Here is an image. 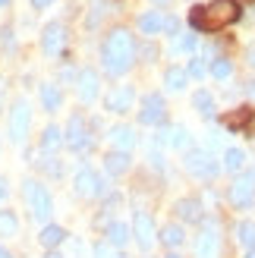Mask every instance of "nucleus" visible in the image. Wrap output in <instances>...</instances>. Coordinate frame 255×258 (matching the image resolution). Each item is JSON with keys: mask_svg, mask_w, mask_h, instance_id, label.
<instances>
[{"mask_svg": "<svg viewBox=\"0 0 255 258\" xmlns=\"http://www.w3.org/2000/svg\"><path fill=\"white\" fill-rule=\"evenodd\" d=\"M101 60H104V70L110 76H123L126 70L133 67V60H136V41H133L130 29H113L107 35L104 47H101Z\"/></svg>", "mask_w": 255, "mask_h": 258, "instance_id": "nucleus-1", "label": "nucleus"}, {"mask_svg": "<svg viewBox=\"0 0 255 258\" xmlns=\"http://www.w3.org/2000/svg\"><path fill=\"white\" fill-rule=\"evenodd\" d=\"M236 19H239L236 0H211L208 7H193V13H189V25L196 32H214L224 25H233Z\"/></svg>", "mask_w": 255, "mask_h": 258, "instance_id": "nucleus-2", "label": "nucleus"}, {"mask_svg": "<svg viewBox=\"0 0 255 258\" xmlns=\"http://www.w3.org/2000/svg\"><path fill=\"white\" fill-rule=\"evenodd\" d=\"M25 199L32 205V217L35 221H47L54 214V202H50V192L38 183V179H25Z\"/></svg>", "mask_w": 255, "mask_h": 258, "instance_id": "nucleus-3", "label": "nucleus"}, {"mask_svg": "<svg viewBox=\"0 0 255 258\" xmlns=\"http://www.w3.org/2000/svg\"><path fill=\"white\" fill-rule=\"evenodd\" d=\"M186 170L199 176V179H214L221 173V164L211 158L208 151H202V148H193V151H186Z\"/></svg>", "mask_w": 255, "mask_h": 258, "instance_id": "nucleus-4", "label": "nucleus"}, {"mask_svg": "<svg viewBox=\"0 0 255 258\" xmlns=\"http://www.w3.org/2000/svg\"><path fill=\"white\" fill-rule=\"evenodd\" d=\"M29 123H32V110L25 101H16L10 110V139H13V145H22L25 136H29Z\"/></svg>", "mask_w": 255, "mask_h": 258, "instance_id": "nucleus-5", "label": "nucleus"}, {"mask_svg": "<svg viewBox=\"0 0 255 258\" xmlns=\"http://www.w3.org/2000/svg\"><path fill=\"white\" fill-rule=\"evenodd\" d=\"M76 192H79L82 199H98V196L107 192V186H104V179H101L92 167H82V170L76 173Z\"/></svg>", "mask_w": 255, "mask_h": 258, "instance_id": "nucleus-6", "label": "nucleus"}, {"mask_svg": "<svg viewBox=\"0 0 255 258\" xmlns=\"http://www.w3.org/2000/svg\"><path fill=\"white\" fill-rule=\"evenodd\" d=\"M230 202L236 205V208H249V205L255 202V173H243V176L233 179Z\"/></svg>", "mask_w": 255, "mask_h": 258, "instance_id": "nucleus-7", "label": "nucleus"}, {"mask_svg": "<svg viewBox=\"0 0 255 258\" xmlns=\"http://www.w3.org/2000/svg\"><path fill=\"white\" fill-rule=\"evenodd\" d=\"M63 142H67V148H70V151H85L88 145H92V139H88V123L79 117V113H76V117L70 120Z\"/></svg>", "mask_w": 255, "mask_h": 258, "instance_id": "nucleus-8", "label": "nucleus"}, {"mask_svg": "<svg viewBox=\"0 0 255 258\" xmlns=\"http://www.w3.org/2000/svg\"><path fill=\"white\" fill-rule=\"evenodd\" d=\"M41 47H44L47 57L63 54V47H67V29H63L60 22H50L44 29V35H41Z\"/></svg>", "mask_w": 255, "mask_h": 258, "instance_id": "nucleus-9", "label": "nucleus"}, {"mask_svg": "<svg viewBox=\"0 0 255 258\" xmlns=\"http://www.w3.org/2000/svg\"><path fill=\"white\" fill-rule=\"evenodd\" d=\"M164 98L161 95H145L142 98V110H139V120H142L145 126H158L164 123Z\"/></svg>", "mask_w": 255, "mask_h": 258, "instance_id": "nucleus-10", "label": "nucleus"}, {"mask_svg": "<svg viewBox=\"0 0 255 258\" xmlns=\"http://www.w3.org/2000/svg\"><path fill=\"white\" fill-rule=\"evenodd\" d=\"M205 224V230H202V236H199V242H196V255L199 258H214L218 255V224L211 221H202Z\"/></svg>", "mask_w": 255, "mask_h": 258, "instance_id": "nucleus-11", "label": "nucleus"}, {"mask_svg": "<svg viewBox=\"0 0 255 258\" xmlns=\"http://www.w3.org/2000/svg\"><path fill=\"white\" fill-rule=\"evenodd\" d=\"M133 236L139 242V249H151V242H155V224H151V214L145 211H139L136 214V221H133Z\"/></svg>", "mask_w": 255, "mask_h": 258, "instance_id": "nucleus-12", "label": "nucleus"}, {"mask_svg": "<svg viewBox=\"0 0 255 258\" xmlns=\"http://www.w3.org/2000/svg\"><path fill=\"white\" fill-rule=\"evenodd\" d=\"M98 85H101V79H98L95 70H82L79 76H76V92H79V98L85 101V104L98 98Z\"/></svg>", "mask_w": 255, "mask_h": 258, "instance_id": "nucleus-13", "label": "nucleus"}, {"mask_svg": "<svg viewBox=\"0 0 255 258\" xmlns=\"http://www.w3.org/2000/svg\"><path fill=\"white\" fill-rule=\"evenodd\" d=\"M133 101H136L133 85H120V88H113V92L107 95V110L126 113V110H133Z\"/></svg>", "mask_w": 255, "mask_h": 258, "instance_id": "nucleus-14", "label": "nucleus"}, {"mask_svg": "<svg viewBox=\"0 0 255 258\" xmlns=\"http://www.w3.org/2000/svg\"><path fill=\"white\" fill-rule=\"evenodd\" d=\"M158 145H170V148H186L189 145V133L183 126H167L158 133Z\"/></svg>", "mask_w": 255, "mask_h": 258, "instance_id": "nucleus-15", "label": "nucleus"}, {"mask_svg": "<svg viewBox=\"0 0 255 258\" xmlns=\"http://www.w3.org/2000/svg\"><path fill=\"white\" fill-rule=\"evenodd\" d=\"M176 214H180L183 221H193V224L205 221V214H202V202H199V199H180V202H176Z\"/></svg>", "mask_w": 255, "mask_h": 258, "instance_id": "nucleus-16", "label": "nucleus"}, {"mask_svg": "<svg viewBox=\"0 0 255 258\" xmlns=\"http://www.w3.org/2000/svg\"><path fill=\"white\" fill-rule=\"evenodd\" d=\"M110 142H113V151H130L136 145V133L130 126H113L110 129Z\"/></svg>", "mask_w": 255, "mask_h": 258, "instance_id": "nucleus-17", "label": "nucleus"}, {"mask_svg": "<svg viewBox=\"0 0 255 258\" xmlns=\"http://www.w3.org/2000/svg\"><path fill=\"white\" fill-rule=\"evenodd\" d=\"M104 170H107L110 176L126 173V170H130V154H126V151H110L107 158H104Z\"/></svg>", "mask_w": 255, "mask_h": 258, "instance_id": "nucleus-18", "label": "nucleus"}, {"mask_svg": "<svg viewBox=\"0 0 255 258\" xmlns=\"http://www.w3.org/2000/svg\"><path fill=\"white\" fill-rule=\"evenodd\" d=\"M41 104H44V110H47V113L60 110L63 95H60V88H57L54 82H44V85H41Z\"/></svg>", "mask_w": 255, "mask_h": 258, "instance_id": "nucleus-19", "label": "nucleus"}, {"mask_svg": "<svg viewBox=\"0 0 255 258\" xmlns=\"http://www.w3.org/2000/svg\"><path fill=\"white\" fill-rule=\"evenodd\" d=\"M38 239H41V246L50 252V249H57L60 242L67 239V230H63V227H57V224H47V227L41 230V236H38Z\"/></svg>", "mask_w": 255, "mask_h": 258, "instance_id": "nucleus-20", "label": "nucleus"}, {"mask_svg": "<svg viewBox=\"0 0 255 258\" xmlns=\"http://www.w3.org/2000/svg\"><path fill=\"white\" fill-rule=\"evenodd\" d=\"M107 242H110L113 249L126 246V242H130V227H126V224H120V221L107 224Z\"/></svg>", "mask_w": 255, "mask_h": 258, "instance_id": "nucleus-21", "label": "nucleus"}, {"mask_svg": "<svg viewBox=\"0 0 255 258\" xmlns=\"http://www.w3.org/2000/svg\"><path fill=\"white\" fill-rule=\"evenodd\" d=\"M252 107H239V110H233V113H227V117L221 120L227 129H246L249 126V120H252Z\"/></svg>", "mask_w": 255, "mask_h": 258, "instance_id": "nucleus-22", "label": "nucleus"}, {"mask_svg": "<svg viewBox=\"0 0 255 258\" xmlns=\"http://www.w3.org/2000/svg\"><path fill=\"white\" fill-rule=\"evenodd\" d=\"M193 107H196L205 120L214 117V98H211L208 92H196V95H193Z\"/></svg>", "mask_w": 255, "mask_h": 258, "instance_id": "nucleus-23", "label": "nucleus"}, {"mask_svg": "<svg viewBox=\"0 0 255 258\" xmlns=\"http://www.w3.org/2000/svg\"><path fill=\"white\" fill-rule=\"evenodd\" d=\"M139 29H142V35H155L164 29V16L161 13H145V16H139Z\"/></svg>", "mask_w": 255, "mask_h": 258, "instance_id": "nucleus-24", "label": "nucleus"}, {"mask_svg": "<svg viewBox=\"0 0 255 258\" xmlns=\"http://www.w3.org/2000/svg\"><path fill=\"white\" fill-rule=\"evenodd\" d=\"M186 79H189L186 70H176V67H170L167 73H164V85H167L170 92H183V88H186Z\"/></svg>", "mask_w": 255, "mask_h": 258, "instance_id": "nucleus-25", "label": "nucleus"}, {"mask_svg": "<svg viewBox=\"0 0 255 258\" xmlns=\"http://www.w3.org/2000/svg\"><path fill=\"white\" fill-rule=\"evenodd\" d=\"M224 167H227V170H233V173H239V170L246 167V151H243V148H227Z\"/></svg>", "mask_w": 255, "mask_h": 258, "instance_id": "nucleus-26", "label": "nucleus"}, {"mask_svg": "<svg viewBox=\"0 0 255 258\" xmlns=\"http://www.w3.org/2000/svg\"><path fill=\"white\" fill-rule=\"evenodd\" d=\"M63 145V133H60V126H47L44 133H41V148L44 151H57Z\"/></svg>", "mask_w": 255, "mask_h": 258, "instance_id": "nucleus-27", "label": "nucleus"}, {"mask_svg": "<svg viewBox=\"0 0 255 258\" xmlns=\"http://www.w3.org/2000/svg\"><path fill=\"white\" fill-rule=\"evenodd\" d=\"M183 239H186V233H183V227H176V224H167L161 230V242L164 246H183Z\"/></svg>", "mask_w": 255, "mask_h": 258, "instance_id": "nucleus-28", "label": "nucleus"}, {"mask_svg": "<svg viewBox=\"0 0 255 258\" xmlns=\"http://www.w3.org/2000/svg\"><path fill=\"white\" fill-rule=\"evenodd\" d=\"M236 239H239V246L255 249V224L252 221H243V224L236 227Z\"/></svg>", "mask_w": 255, "mask_h": 258, "instance_id": "nucleus-29", "label": "nucleus"}, {"mask_svg": "<svg viewBox=\"0 0 255 258\" xmlns=\"http://www.w3.org/2000/svg\"><path fill=\"white\" fill-rule=\"evenodd\" d=\"M19 230V221L13 211H0V236H16Z\"/></svg>", "mask_w": 255, "mask_h": 258, "instance_id": "nucleus-30", "label": "nucleus"}, {"mask_svg": "<svg viewBox=\"0 0 255 258\" xmlns=\"http://www.w3.org/2000/svg\"><path fill=\"white\" fill-rule=\"evenodd\" d=\"M101 16H104V0H92V13H88V29H95V25L101 22Z\"/></svg>", "mask_w": 255, "mask_h": 258, "instance_id": "nucleus-31", "label": "nucleus"}, {"mask_svg": "<svg viewBox=\"0 0 255 258\" xmlns=\"http://www.w3.org/2000/svg\"><path fill=\"white\" fill-rule=\"evenodd\" d=\"M230 73H233L230 60H214V63H211V76H214V79H227Z\"/></svg>", "mask_w": 255, "mask_h": 258, "instance_id": "nucleus-32", "label": "nucleus"}, {"mask_svg": "<svg viewBox=\"0 0 255 258\" xmlns=\"http://www.w3.org/2000/svg\"><path fill=\"white\" fill-rule=\"evenodd\" d=\"M95 258H123V255H120V249H113L110 242H98V246H95Z\"/></svg>", "mask_w": 255, "mask_h": 258, "instance_id": "nucleus-33", "label": "nucleus"}, {"mask_svg": "<svg viewBox=\"0 0 255 258\" xmlns=\"http://www.w3.org/2000/svg\"><path fill=\"white\" fill-rule=\"evenodd\" d=\"M196 44H199L196 32H186V35H183V38H180V41H176L173 47H176V50H196Z\"/></svg>", "mask_w": 255, "mask_h": 258, "instance_id": "nucleus-34", "label": "nucleus"}, {"mask_svg": "<svg viewBox=\"0 0 255 258\" xmlns=\"http://www.w3.org/2000/svg\"><path fill=\"white\" fill-rule=\"evenodd\" d=\"M186 76H193V79H202V76H205V63H202L199 57H193V60H189V67H186Z\"/></svg>", "mask_w": 255, "mask_h": 258, "instance_id": "nucleus-35", "label": "nucleus"}, {"mask_svg": "<svg viewBox=\"0 0 255 258\" xmlns=\"http://www.w3.org/2000/svg\"><path fill=\"white\" fill-rule=\"evenodd\" d=\"M176 29H180V22H176L173 16H167V19H164V29H161V32H167V35H176Z\"/></svg>", "mask_w": 255, "mask_h": 258, "instance_id": "nucleus-36", "label": "nucleus"}, {"mask_svg": "<svg viewBox=\"0 0 255 258\" xmlns=\"http://www.w3.org/2000/svg\"><path fill=\"white\" fill-rule=\"evenodd\" d=\"M142 54L151 60V57H158V47H155V44H145V47H142Z\"/></svg>", "mask_w": 255, "mask_h": 258, "instance_id": "nucleus-37", "label": "nucleus"}, {"mask_svg": "<svg viewBox=\"0 0 255 258\" xmlns=\"http://www.w3.org/2000/svg\"><path fill=\"white\" fill-rule=\"evenodd\" d=\"M7 196H10V186H7V179H4V176H0V202H4Z\"/></svg>", "mask_w": 255, "mask_h": 258, "instance_id": "nucleus-38", "label": "nucleus"}, {"mask_svg": "<svg viewBox=\"0 0 255 258\" xmlns=\"http://www.w3.org/2000/svg\"><path fill=\"white\" fill-rule=\"evenodd\" d=\"M50 4H54V0H32L35 10H44V7H50Z\"/></svg>", "mask_w": 255, "mask_h": 258, "instance_id": "nucleus-39", "label": "nucleus"}, {"mask_svg": "<svg viewBox=\"0 0 255 258\" xmlns=\"http://www.w3.org/2000/svg\"><path fill=\"white\" fill-rule=\"evenodd\" d=\"M246 133H249V136L255 139V113H252V120H249V126H246Z\"/></svg>", "mask_w": 255, "mask_h": 258, "instance_id": "nucleus-40", "label": "nucleus"}, {"mask_svg": "<svg viewBox=\"0 0 255 258\" xmlns=\"http://www.w3.org/2000/svg\"><path fill=\"white\" fill-rule=\"evenodd\" d=\"M44 258H63V255H60V252H57V249H50V252H47V255H44Z\"/></svg>", "mask_w": 255, "mask_h": 258, "instance_id": "nucleus-41", "label": "nucleus"}, {"mask_svg": "<svg viewBox=\"0 0 255 258\" xmlns=\"http://www.w3.org/2000/svg\"><path fill=\"white\" fill-rule=\"evenodd\" d=\"M249 63L255 67V47H249Z\"/></svg>", "mask_w": 255, "mask_h": 258, "instance_id": "nucleus-42", "label": "nucleus"}, {"mask_svg": "<svg viewBox=\"0 0 255 258\" xmlns=\"http://www.w3.org/2000/svg\"><path fill=\"white\" fill-rule=\"evenodd\" d=\"M151 4H158V7H167V4H170V0H151Z\"/></svg>", "mask_w": 255, "mask_h": 258, "instance_id": "nucleus-43", "label": "nucleus"}, {"mask_svg": "<svg viewBox=\"0 0 255 258\" xmlns=\"http://www.w3.org/2000/svg\"><path fill=\"white\" fill-rule=\"evenodd\" d=\"M0 258H13V255H10V252H7V249H0Z\"/></svg>", "mask_w": 255, "mask_h": 258, "instance_id": "nucleus-44", "label": "nucleus"}, {"mask_svg": "<svg viewBox=\"0 0 255 258\" xmlns=\"http://www.w3.org/2000/svg\"><path fill=\"white\" fill-rule=\"evenodd\" d=\"M246 258H255V249H249V252H246Z\"/></svg>", "mask_w": 255, "mask_h": 258, "instance_id": "nucleus-45", "label": "nucleus"}, {"mask_svg": "<svg viewBox=\"0 0 255 258\" xmlns=\"http://www.w3.org/2000/svg\"><path fill=\"white\" fill-rule=\"evenodd\" d=\"M249 92H252V95H255V82H252V85H249Z\"/></svg>", "mask_w": 255, "mask_h": 258, "instance_id": "nucleus-46", "label": "nucleus"}, {"mask_svg": "<svg viewBox=\"0 0 255 258\" xmlns=\"http://www.w3.org/2000/svg\"><path fill=\"white\" fill-rule=\"evenodd\" d=\"M167 258H180V255H176V252H170V255H167Z\"/></svg>", "mask_w": 255, "mask_h": 258, "instance_id": "nucleus-47", "label": "nucleus"}, {"mask_svg": "<svg viewBox=\"0 0 255 258\" xmlns=\"http://www.w3.org/2000/svg\"><path fill=\"white\" fill-rule=\"evenodd\" d=\"M7 4H10V0H0V7H7Z\"/></svg>", "mask_w": 255, "mask_h": 258, "instance_id": "nucleus-48", "label": "nucleus"}, {"mask_svg": "<svg viewBox=\"0 0 255 258\" xmlns=\"http://www.w3.org/2000/svg\"><path fill=\"white\" fill-rule=\"evenodd\" d=\"M246 4H249V0H246Z\"/></svg>", "mask_w": 255, "mask_h": 258, "instance_id": "nucleus-49", "label": "nucleus"}]
</instances>
